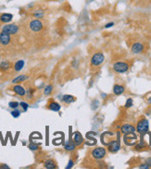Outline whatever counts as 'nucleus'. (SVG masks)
<instances>
[{"instance_id": "1", "label": "nucleus", "mask_w": 151, "mask_h": 169, "mask_svg": "<svg viewBox=\"0 0 151 169\" xmlns=\"http://www.w3.org/2000/svg\"><path fill=\"white\" fill-rule=\"evenodd\" d=\"M28 29L33 33L41 32L45 29V23L43 20L38 19H31L28 23Z\"/></svg>"}, {"instance_id": "2", "label": "nucleus", "mask_w": 151, "mask_h": 169, "mask_svg": "<svg viewBox=\"0 0 151 169\" xmlns=\"http://www.w3.org/2000/svg\"><path fill=\"white\" fill-rule=\"evenodd\" d=\"M1 31H4V32H6L8 34H10L11 36H15L19 33V26L15 24V23H12V24H5L2 26L1 28Z\"/></svg>"}, {"instance_id": "3", "label": "nucleus", "mask_w": 151, "mask_h": 169, "mask_svg": "<svg viewBox=\"0 0 151 169\" xmlns=\"http://www.w3.org/2000/svg\"><path fill=\"white\" fill-rule=\"evenodd\" d=\"M149 120L146 118H141L136 126V130L138 131V133H140L141 135H145L149 132Z\"/></svg>"}, {"instance_id": "4", "label": "nucleus", "mask_w": 151, "mask_h": 169, "mask_svg": "<svg viewBox=\"0 0 151 169\" xmlns=\"http://www.w3.org/2000/svg\"><path fill=\"white\" fill-rule=\"evenodd\" d=\"M104 60H105V56L102 53H100V52L96 53V54H94V56L91 58V67L98 68L99 66L102 65Z\"/></svg>"}, {"instance_id": "5", "label": "nucleus", "mask_w": 151, "mask_h": 169, "mask_svg": "<svg viewBox=\"0 0 151 169\" xmlns=\"http://www.w3.org/2000/svg\"><path fill=\"white\" fill-rule=\"evenodd\" d=\"M130 68L129 63L125 61H118L113 65V70L117 73H125Z\"/></svg>"}, {"instance_id": "6", "label": "nucleus", "mask_w": 151, "mask_h": 169, "mask_svg": "<svg viewBox=\"0 0 151 169\" xmlns=\"http://www.w3.org/2000/svg\"><path fill=\"white\" fill-rule=\"evenodd\" d=\"M91 155H92V156H93L94 159H96V160H101V159H103L106 156L107 151L103 147H97V148H95L91 152Z\"/></svg>"}, {"instance_id": "7", "label": "nucleus", "mask_w": 151, "mask_h": 169, "mask_svg": "<svg viewBox=\"0 0 151 169\" xmlns=\"http://www.w3.org/2000/svg\"><path fill=\"white\" fill-rule=\"evenodd\" d=\"M108 148L110 153H117L120 148H121V143H120V133H118V138L117 140H112L108 143Z\"/></svg>"}, {"instance_id": "8", "label": "nucleus", "mask_w": 151, "mask_h": 169, "mask_svg": "<svg viewBox=\"0 0 151 169\" xmlns=\"http://www.w3.org/2000/svg\"><path fill=\"white\" fill-rule=\"evenodd\" d=\"M12 42V37L10 34L4 32V31H0V45L1 46H7L11 43Z\"/></svg>"}, {"instance_id": "9", "label": "nucleus", "mask_w": 151, "mask_h": 169, "mask_svg": "<svg viewBox=\"0 0 151 169\" xmlns=\"http://www.w3.org/2000/svg\"><path fill=\"white\" fill-rule=\"evenodd\" d=\"M137 142V137L135 135V133H130V134H126L124 136V142L127 145H136Z\"/></svg>"}, {"instance_id": "10", "label": "nucleus", "mask_w": 151, "mask_h": 169, "mask_svg": "<svg viewBox=\"0 0 151 169\" xmlns=\"http://www.w3.org/2000/svg\"><path fill=\"white\" fill-rule=\"evenodd\" d=\"M131 50L134 54H141L145 50V45L142 43H136L132 45Z\"/></svg>"}, {"instance_id": "11", "label": "nucleus", "mask_w": 151, "mask_h": 169, "mask_svg": "<svg viewBox=\"0 0 151 169\" xmlns=\"http://www.w3.org/2000/svg\"><path fill=\"white\" fill-rule=\"evenodd\" d=\"M13 19V15L10 13H1L0 14V23L6 24L9 23Z\"/></svg>"}, {"instance_id": "12", "label": "nucleus", "mask_w": 151, "mask_h": 169, "mask_svg": "<svg viewBox=\"0 0 151 169\" xmlns=\"http://www.w3.org/2000/svg\"><path fill=\"white\" fill-rule=\"evenodd\" d=\"M12 90H13V92H14L17 95H19V96H20V97H23V96L26 95V91H25V89H24L21 85H19V84L14 85V86L12 87Z\"/></svg>"}, {"instance_id": "13", "label": "nucleus", "mask_w": 151, "mask_h": 169, "mask_svg": "<svg viewBox=\"0 0 151 169\" xmlns=\"http://www.w3.org/2000/svg\"><path fill=\"white\" fill-rule=\"evenodd\" d=\"M47 108L51 111L54 112H58L60 110V105L58 103H57L56 101H54L53 99H50L47 105Z\"/></svg>"}, {"instance_id": "14", "label": "nucleus", "mask_w": 151, "mask_h": 169, "mask_svg": "<svg viewBox=\"0 0 151 169\" xmlns=\"http://www.w3.org/2000/svg\"><path fill=\"white\" fill-rule=\"evenodd\" d=\"M121 131L126 135V134H130V133H135L136 131V129L133 125H130V124H125L123 125L122 128H121Z\"/></svg>"}, {"instance_id": "15", "label": "nucleus", "mask_w": 151, "mask_h": 169, "mask_svg": "<svg viewBox=\"0 0 151 169\" xmlns=\"http://www.w3.org/2000/svg\"><path fill=\"white\" fill-rule=\"evenodd\" d=\"M73 142L76 146H80L84 142V138L80 132H75L73 134Z\"/></svg>"}, {"instance_id": "16", "label": "nucleus", "mask_w": 151, "mask_h": 169, "mask_svg": "<svg viewBox=\"0 0 151 169\" xmlns=\"http://www.w3.org/2000/svg\"><path fill=\"white\" fill-rule=\"evenodd\" d=\"M44 167L46 169H56L58 168V165L56 163L55 160L53 159H47L45 163H44Z\"/></svg>"}, {"instance_id": "17", "label": "nucleus", "mask_w": 151, "mask_h": 169, "mask_svg": "<svg viewBox=\"0 0 151 169\" xmlns=\"http://www.w3.org/2000/svg\"><path fill=\"white\" fill-rule=\"evenodd\" d=\"M124 91H125V88L123 85L115 84L114 87H113V93H114L115 95H121L124 93Z\"/></svg>"}, {"instance_id": "18", "label": "nucleus", "mask_w": 151, "mask_h": 169, "mask_svg": "<svg viewBox=\"0 0 151 169\" xmlns=\"http://www.w3.org/2000/svg\"><path fill=\"white\" fill-rule=\"evenodd\" d=\"M75 100H76V98L72 95H70V94H65L62 96V102L66 105H70V104L73 103Z\"/></svg>"}, {"instance_id": "19", "label": "nucleus", "mask_w": 151, "mask_h": 169, "mask_svg": "<svg viewBox=\"0 0 151 169\" xmlns=\"http://www.w3.org/2000/svg\"><path fill=\"white\" fill-rule=\"evenodd\" d=\"M24 61L23 60H18L16 63H14V65H13V68H14V71H16V72H19V71H20L22 68H23V67H24Z\"/></svg>"}, {"instance_id": "20", "label": "nucleus", "mask_w": 151, "mask_h": 169, "mask_svg": "<svg viewBox=\"0 0 151 169\" xmlns=\"http://www.w3.org/2000/svg\"><path fill=\"white\" fill-rule=\"evenodd\" d=\"M12 68V64L9 61H3L0 63V70L1 71H7Z\"/></svg>"}, {"instance_id": "21", "label": "nucleus", "mask_w": 151, "mask_h": 169, "mask_svg": "<svg viewBox=\"0 0 151 169\" xmlns=\"http://www.w3.org/2000/svg\"><path fill=\"white\" fill-rule=\"evenodd\" d=\"M75 147L76 145L74 144L73 142H71V140H70L68 142H66V144L64 145V149L67 151V152H73L75 150Z\"/></svg>"}, {"instance_id": "22", "label": "nucleus", "mask_w": 151, "mask_h": 169, "mask_svg": "<svg viewBox=\"0 0 151 169\" xmlns=\"http://www.w3.org/2000/svg\"><path fill=\"white\" fill-rule=\"evenodd\" d=\"M28 78H29V77H28L27 75H19V76L16 77V78L12 80V82L18 84V83H20V82H23V81L27 80Z\"/></svg>"}, {"instance_id": "23", "label": "nucleus", "mask_w": 151, "mask_h": 169, "mask_svg": "<svg viewBox=\"0 0 151 169\" xmlns=\"http://www.w3.org/2000/svg\"><path fill=\"white\" fill-rule=\"evenodd\" d=\"M52 91H53V86L52 85H47L45 88V90H44V94L45 95H48V94H50L52 93Z\"/></svg>"}, {"instance_id": "24", "label": "nucleus", "mask_w": 151, "mask_h": 169, "mask_svg": "<svg viewBox=\"0 0 151 169\" xmlns=\"http://www.w3.org/2000/svg\"><path fill=\"white\" fill-rule=\"evenodd\" d=\"M29 149H30L31 151H32V152H36V151L39 150V146H38V144H36V143H30Z\"/></svg>"}, {"instance_id": "25", "label": "nucleus", "mask_w": 151, "mask_h": 169, "mask_svg": "<svg viewBox=\"0 0 151 169\" xmlns=\"http://www.w3.org/2000/svg\"><path fill=\"white\" fill-rule=\"evenodd\" d=\"M136 144H137V145L136 146V150H143L144 148L147 147V143L144 142H141L140 143H136Z\"/></svg>"}, {"instance_id": "26", "label": "nucleus", "mask_w": 151, "mask_h": 169, "mask_svg": "<svg viewBox=\"0 0 151 169\" xmlns=\"http://www.w3.org/2000/svg\"><path fill=\"white\" fill-rule=\"evenodd\" d=\"M19 105V104L18 102H15V101H12V102H9L8 104V106L12 109H17V107Z\"/></svg>"}, {"instance_id": "27", "label": "nucleus", "mask_w": 151, "mask_h": 169, "mask_svg": "<svg viewBox=\"0 0 151 169\" xmlns=\"http://www.w3.org/2000/svg\"><path fill=\"white\" fill-rule=\"evenodd\" d=\"M132 105H133V99H132V98L127 99L126 104H125V107H126V108H129V107H131Z\"/></svg>"}, {"instance_id": "28", "label": "nucleus", "mask_w": 151, "mask_h": 169, "mask_svg": "<svg viewBox=\"0 0 151 169\" xmlns=\"http://www.w3.org/2000/svg\"><path fill=\"white\" fill-rule=\"evenodd\" d=\"M11 115H12L13 117H19V115H20V112H19V110L15 109V110H13V111L11 112Z\"/></svg>"}, {"instance_id": "29", "label": "nucleus", "mask_w": 151, "mask_h": 169, "mask_svg": "<svg viewBox=\"0 0 151 169\" xmlns=\"http://www.w3.org/2000/svg\"><path fill=\"white\" fill-rule=\"evenodd\" d=\"M19 105L23 108V110L24 111H26L27 109H28V107H29V105H28V104H26V103H24V102H21V103H19Z\"/></svg>"}, {"instance_id": "30", "label": "nucleus", "mask_w": 151, "mask_h": 169, "mask_svg": "<svg viewBox=\"0 0 151 169\" xmlns=\"http://www.w3.org/2000/svg\"><path fill=\"white\" fill-rule=\"evenodd\" d=\"M145 162H146V164H147L149 167H151V157H149V158H147Z\"/></svg>"}, {"instance_id": "31", "label": "nucleus", "mask_w": 151, "mask_h": 169, "mask_svg": "<svg viewBox=\"0 0 151 169\" xmlns=\"http://www.w3.org/2000/svg\"><path fill=\"white\" fill-rule=\"evenodd\" d=\"M114 25V23L113 22H110V23H108V24H106V28H110V27H112Z\"/></svg>"}, {"instance_id": "32", "label": "nucleus", "mask_w": 151, "mask_h": 169, "mask_svg": "<svg viewBox=\"0 0 151 169\" xmlns=\"http://www.w3.org/2000/svg\"><path fill=\"white\" fill-rule=\"evenodd\" d=\"M0 168L9 169V167H7V166H6V165H0Z\"/></svg>"}, {"instance_id": "33", "label": "nucleus", "mask_w": 151, "mask_h": 169, "mask_svg": "<svg viewBox=\"0 0 151 169\" xmlns=\"http://www.w3.org/2000/svg\"><path fill=\"white\" fill-rule=\"evenodd\" d=\"M72 165H73V162H71V160L70 163H69V165H68V167H67V169L71 168V167H72Z\"/></svg>"}, {"instance_id": "34", "label": "nucleus", "mask_w": 151, "mask_h": 169, "mask_svg": "<svg viewBox=\"0 0 151 169\" xmlns=\"http://www.w3.org/2000/svg\"><path fill=\"white\" fill-rule=\"evenodd\" d=\"M148 103H149V104H151V95L148 98Z\"/></svg>"}]
</instances>
